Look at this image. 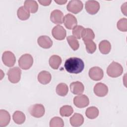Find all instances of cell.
I'll use <instances>...</instances> for the list:
<instances>
[{
  "label": "cell",
  "instance_id": "277c9868",
  "mask_svg": "<svg viewBox=\"0 0 127 127\" xmlns=\"http://www.w3.org/2000/svg\"><path fill=\"white\" fill-rule=\"evenodd\" d=\"M21 70L18 67L10 68L7 72L8 78L9 81L12 83L18 82L21 78Z\"/></svg>",
  "mask_w": 127,
  "mask_h": 127
},
{
  "label": "cell",
  "instance_id": "f546056e",
  "mask_svg": "<svg viewBox=\"0 0 127 127\" xmlns=\"http://www.w3.org/2000/svg\"><path fill=\"white\" fill-rule=\"evenodd\" d=\"M64 126V122L63 119L59 117L53 118L50 122V127H63Z\"/></svg>",
  "mask_w": 127,
  "mask_h": 127
},
{
  "label": "cell",
  "instance_id": "603a6c76",
  "mask_svg": "<svg viewBox=\"0 0 127 127\" xmlns=\"http://www.w3.org/2000/svg\"><path fill=\"white\" fill-rule=\"evenodd\" d=\"M12 118L14 123L18 125H21L24 123L26 119L25 114L19 111H16L13 113Z\"/></svg>",
  "mask_w": 127,
  "mask_h": 127
},
{
  "label": "cell",
  "instance_id": "484cf974",
  "mask_svg": "<svg viewBox=\"0 0 127 127\" xmlns=\"http://www.w3.org/2000/svg\"><path fill=\"white\" fill-rule=\"evenodd\" d=\"M68 91L67 85L64 83L59 84L56 87V92L58 95L61 96H65Z\"/></svg>",
  "mask_w": 127,
  "mask_h": 127
},
{
  "label": "cell",
  "instance_id": "d4e9b609",
  "mask_svg": "<svg viewBox=\"0 0 127 127\" xmlns=\"http://www.w3.org/2000/svg\"><path fill=\"white\" fill-rule=\"evenodd\" d=\"M85 115L88 118L90 119H94L98 117L99 115V110L96 107H90L86 110Z\"/></svg>",
  "mask_w": 127,
  "mask_h": 127
},
{
  "label": "cell",
  "instance_id": "9a60e30c",
  "mask_svg": "<svg viewBox=\"0 0 127 127\" xmlns=\"http://www.w3.org/2000/svg\"><path fill=\"white\" fill-rule=\"evenodd\" d=\"M37 43L39 46L44 49H49L53 45V41L51 38L46 35L41 36L37 39Z\"/></svg>",
  "mask_w": 127,
  "mask_h": 127
},
{
  "label": "cell",
  "instance_id": "4fadbf2b",
  "mask_svg": "<svg viewBox=\"0 0 127 127\" xmlns=\"http://www.w3.org/2000/svg\"><path fill=\"white\" fill-rule=\"evenodd\" d=\"M95 94L99 97H104L108 93V86L101 82L97 83L94 87Z\"/></svg>",
  "mask_w": 127,
  "mask_h": 127
},
{
  "label": "cell",
  "instance_id": "7a4b0ae2",
  "mask_svg": "<svg viewBox=\"0 0 127 127\" xmlns=\"http://www.w3.org/2000/svg\"><path fill=\"white\" fill-rule=\"evenodd\" d=\"M123 72V67L119 63L112 62L107 68V74L111 77L116 78L122 75Z\"/></svg>",
  "mask_w": 127,
  "mask_h": 127
},
{
  "label": "cell",
  "instance_id": "8992f818",
  "mask_svg": "<svg viewBox=\"0 0 127 127\" xmlns=\"http://www.w3.org/2000/svg\"><path fill=\"white\" fill-rule=\"evenodd\" d=\"M66 7L68 11L74 14H77L82 10L83 4L80 0H72L69 1Z\"/></svg>",
  "mask_w": 127,
  "mask_h": 127
},
{
  "label": "cell",
  "instance_id": "d590c367",
  "mask_svg": "<svg viewBox=\"0 0 127 127\" xmlns=\"http://www.w3.org/2000/svg\"><path fill=\"white\" fill-rule=\"evenodd\" d=\"M55 2L57 3L58 4H60V5H62V4H65L66 2H67V0H55Z\"/></svg>",
  "mask_w": 127,
  "mask_h": 127
},
{
  "label": "cell",
  "instance_id": "44dd1931",
  "mask_svg": "<svg viewBox=\"0 0 127 127\" xmlns=\"http://www.w3.org/2000/svg\"><path fill=\"white\" fill-rule=\"evenodd\" d=\"M62 59L58 55H53L52 56L49 60V63L50 66L54 69H57L59 68L60 65L62 64Z\"/></svg>",
  "mask_w": 127,
  "mask_h": 127
},
{
  "label": "cell",
  "instance_id": "e0dca14e",
  "mask_svg": "<svg viewBox=\"0 0 127 127\" xmlns=\"http://www.w3.org/2000/svg\"><path fill=\"white\" fill-rule=\"evenodd\" d=\"M38 81L44 85L48 84L51 80L52 76L51 73L46 70H43L41 71L38 75Z\"/></svg>",
  "mask_w": 127,
  "mask_h": 127
},
{
  "label": "cell",
  "instance_id": "3957f363",
  "mask_svg": "<svg viewBox=\"0 0 127 127\" xmlns=\"http://www.w3.org/2000/svg\"><path fill=\"white\" fill-rule=\"evenodd\" d=\"M33 64V59L29 54H25L21 56L18 60L19 67L24 70L29 69Z\"/></svg>",
  "mask_w": 127,
  "mask_h": 127
},
{
  "label": "cell",
  "instance_id": "5b68a950",
  "mask_svg": "<svg viewBox=\"0 0 127 127\" xmlns=\"http://www.w3.org/2000/svg\"><path fill=\"white\" fill-rule=\"evenodd\" d=\"M29 112L32 116L39 118L44 115L45 109L42 104H37L33 105L29 108Z\"/></svg>",
  "mask_w": 127,
  "mask_h": 127
},
{
  "label": "cell",
  "instance_id": "83f0119b",
  "mask_svg": "<svg viewBox=\"0 0 127 127\" xmlns=\"http://www.w3.org/2000/svg\"><path fill=\"white\" fill-rule=\"evenodd\" d=\"M73 112L72 107L69 105H64L60 110V113L62 117H69Z\"/></svg>",
  "mask_w": 127,
  "mask_h": 127
},
{
  "label": "cell",
  "instance_id": "ac0fdd59",
  "mask_svg": "<svg viewBox=\"0 0 127 127\" xmlns=\"http://www.w3.org/2000/svg\"><path fill=\"white\" fill-rule=\"evenodd\" d=\"M10 121L9 113L5 110H0V127H3L7 126Z\"/></svg>",
  "mask_w": 127,
  "mask_h": 127
},
{
  "label": "cell",
  "instance_id": "9c48e42d",
  "mask_svg": "<svg viewBox=\"0 0 127 127\" xmlns=\"http://www.w3.org/2000/svg\"><path fill=\"white\" fill-rule=\"evenodd\" d=\"M90 78L93 80L99 81L102 79L104 76V72L102 68L98 66L91 67L88 72Z\"/></svg>",
  "mask_w": 127,
  "mask_h": 127
},
{
  "label": "cell",
  "instance_id": "6da1fadb",
  "mask_svg": "<svg viewBox=\"0 0 127 127\" xmlns=\"http://www.w3.org/2000/svg\"><path fill=\"white\" fill-rule=\"evenodd\" d=\"M64 66L68 72L78 74L81 72L83 70L84 64L81 59L77 57H71L65 61Z\"/></svg>",
  "mask_w": 127,
  "mask_h": 127
},
{
  "label": "cell",
  "instance_id": "ffe728a7",
  "mask_svg": "<svg viewBox=\"0 0 127 127\" xmlns=\"http://www.w3.org/2000/svg\"><path fill=\"white\" fill-rule=\"evenodd\" d=\"M24 6L32 13L36 12L38 9V4L37 2L35 0H25Z\"/></svg>",
  "mask_w": 127,
  "mask_h": 127
},
{
  "label": "cell",
  "instance_id": "7402d4cb",
  "mask_svg": "<svg viewBox=\"0 0 127 127\" xmlns=\"http://www.w3.org/2000/svg\"><path fill=\"white\" fill-rule=\"evenodd\" d=\"M99 49L102 54H108L111 50V43L108 40H103L99 43Z\"/></svg>",
  "mask_w": 127,
  "mask_h": 127
},
{
  "label": "cell",
  "instance_id": "4316f807",
  "mask_svg": "<svg viewBox=\"0 0 127 127\" xmlns=\"http://www.w3.org/2000/svg\"><path fill=\"white\" fill-rule=\"evenodd\" d=\"M81 37L83 41L92 40L95 38V34L93 31L90 28H84Z\"/></svg>",
  "mask_w": 127,
  "mask_h": 127
},
{
  "label": "cell",
  "instance_id": "1f68e13d",
  "mask_svg": "<svg viewBox=\"0 0 127 127\" xmlns=\"http://www.w3.org/2000/svg\"><path fill=\"white\" fill-rule=\"evenodd\" d=\"M117 26L120 31L126 32L127 31V19L126 18L120 19L117 22Z\"/></svg>",
  "mask_w": 127,
  "mask_h": 127
},
{
  "label": "cell",
  "instance_id": "8fae6325",
  "mask_svg": "<svg viewBox=\"0 0 127 127\" xmlns=\"http://www.w3.org/2000/svg\"><path fill=\"white\" fill-rule=\"evenodd\" d=\"M52 34L55 39L58 40H63L66 36V30L61 25L55 26L52 29Z\"/></svg>",
  "mask_w": 127,
  "mask_h": 127
},
{
  "label": "cell",
  "instance_id": "2e32d148",
  "mask_svg": "<svg viewBox=\"0 0 127 127\" xmlns=\"http://www.w3.org/2000/svg\"><path fill=\"white\" fill-rule=\"evenodd\" d=\"M70 88L71 92L75 95L81 94L84 90L83 84L81 82L78 81L72 82L70 84Z\"/></svg>",
  "mask_w": 127,
  "mask_h": 127
},
{
  "label": "cell",
  "instance_id": "5bb4252c",
  "mask_svg": "<svg viewBox=\"0 0 127 127\" xmlns=\"http://www.w3.org/2000/svg\"><path fill=\"white\" fill-rule=\"evenodd\" d=\"M64 14L59 9H55L52 11L50 15L51 21L56 24H61L63 23Z\"/></svg>",
  "mask_w": 127,
  "mask_h": 127
},
{
  "label": "cell",
  "instance_id": "d6a6232c",
  "mask_svg": "<svg viewBox=\"0 0 127 127\" xmlns=\"http://www.w3.org/2000/svg\"><path fill=\"white\" fill-rule=\"evenodd\" d=\"M84 28L81 25H76L72 29V34L77 39L81 38L82 34Z\"/></svg>",
  "mask_w": 127,
  "mask_h": 127
},
{
  "label": "cell",
  "instance_id": "4dcf8cb0",
  "mask_svg": "<svg viewBox=\"0 0 127 127\" xmlns=\"http://www.w3.org/2000/svg\"><path fill=\"white\" fill-rule=\"evenodd\" d=\"M84 42L87 53L89 54L94 53L96 50V45L95 42L92 40H87Z\"/></svg>",
  "mask_w": 127,
  "mask_h": 127
},
{
  "label": "cell",
  "instance_id": "52a82bcc",
  "mask_svg": "<svg viewBox=\"0 0 127 127\" xmlns=\"http://www.w3.org/2000/svg\"><path fill=\"white\" fill-rule=\"evenodd\" d=\"M2 61L4 65L8 67L13 66L16 62V58L13 53L10 51H5L2 56Z\"/></svg>",
  "mask_w": 127,
  "mask_h": 127
},
{
  "label": "cell",
  "instance_id": "cb8c5ba5",
  "mask_svg": "<svg viewBox=\"0 0 127 127\" xmlns=\"http://www.w3.org/2000/svg\"><path fill=\"white\" fill-rule=\"evenodd\" d=\"M17 14L18 18L21 20H26L28 19L30 16V12L25 8L24 6L20 7L17 11Z\"/></svg>",
  "mask_w": 127,
  "mask_h": 127
},
{
  "label": "cell",
  "instance_id": "30bf717a",
  "mask_svg": "<svg viewBox=\"0 0 127 127\" xmlns=\"http://www.w3.org/2000/svg\"><path fill=\"white\" fill-rule=\"evenodd\" d=\"M85 8L86 11L90 14H96L100 9V4L96 0H88L85 2Z\"/></svg>",
  "mask_w": 127,
  "mask_h": 127
},
{
  "label": "cell",
  "instance_id": "d6986e66",
  "mask_svg": "<svg viewBox=\"0 0 127 127\" xmlns=\"http://www.w3.org/2000/svg\"><path fill=\"white\" fill-rule=\"evenodd\" d=\"M70 125L73 127L81 126L84 122V118L83 116L79 113H75L70 118Z\"/></svg>",
  "mask_w": 127,
  "mask_h": 127
},
{
  "label": "cell",
  "instance_id": "7c38bea8",
  "mask_svg": "<svg viewBox=\"0 0 127 127\" xmlns=\"http://www.w3.org/2000/svg\"><path fill=\"white\" fill-rule=\"evenodd\" d=\"M63 22L65 27L68 29H73L77 24L76 17L70 13H68L64 16Z\"/></svg>",
  "mask_w": 127,
  "mask_h": 127
},
{
  "label": "cell",
  "instance_id": "836d02e7",
  "mask_svg": "<svg viewBox=\"0 0 127 127\" xmlns=\"http://www.w3.org/2000/svg\"><path fill=\"white\" fill-rule=\"evenodd\" d=\"M38 2L42 5L44 6H48L51 3V2H52V0H39Z\"/></svg>",
  "mask_w": 127,
  "mask_h": 127
},
{
  "label": "cell",
  "instance_id": "e575fe53",
  "mask_svg": "<svg viewBox=\"0 0 127 127\" xmlns=\"http://www.w3.org/2000/svg\"><path fill=\"white\" fill-rule=\"evenodd\" d=\"M121 10L123 13H124L125 15H127V2H125L122 5Z\"/></svg>",
  "mask_w": 127,
  "mask_h": 127
},
{
  "label": "cell",
  "instance_id": "f1b7e54d",
  "mask_svg": "<svg viewBox=\"0 0 127 127\" xmlns=\"http://www.w3.org/2000/svg\"><path fill=\"white\" fill-rule=\"evenodd\" d=\"M67 41L73 51H76L78 49L79 44L77 39L73 36H69L66 38Z\"/></svg>",
  "mask_w": 127,
  "mask_h": 127
},
{
  "label": "cell",
  "instance_id": "ba28073f",
  "mask_svg": "<svg viewBox=\"0 0 127 127\" xmlns=\"http://www.w3.org/2000/svg\"><path fill=\"white\" fill-rule=\"evenodd\" d=\"M73 103L76 107L83 108L89 105V100L88 97L85 95L80 94L74 98Z\"/></svg>",
  "mask_w": 127,
  "mask_h": 127
}]
</instances>
